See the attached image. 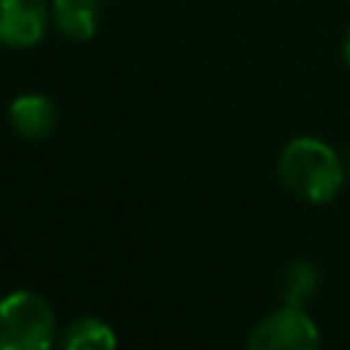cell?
I'll list each match as a JSON object with an SVG mask.
<instances>
[{"instance_id":"cell-7","label":"cell","mask_w":350,"mask_h":350,"mask_svg":"<svg viewBox=\"0 0 350 350\" xmlns=\"http://www.w3.org/2000/svg\"><path fill=\"white\" fill-rule=\"evenodd\" d=\"M60 350H118V336L109 323L98 317H79L63 331Z\"/></svg>"},{"instance_id":"cell-6","label":"cell","mask_w":350,"mask_h":350,"mask_svg":"<svg viewBox=\"0 0 350 350\" xmlns=\"http://www.w3.org/2000/svg\"><path fill=\"white\" fill-rule=\"evenodd\" d=\"M52 25L68 41H90L101 25V0H52Z\"/></svg>"},{"instance_id":"cell-2","label":"cell","mask_w":350,"mask_h":350,"mask_svg":"<svg viewBox=\"0 0 350 350\" xmlns=\"http://www.w3.org/2000/svg\"><path fill=\"white\" fill-rule=\"evenodd\" d=\"M55 309L33 290H14L0 301V350H52Z\"/></svg>"},{"instance_id":"cell-3","label":"cell","mask_w":350,"mask_h":350,"mask_svg":"<svg viewBox=\"0 0 350 350\" xmlns=\"http://www.w3.org/2000/svg\"><path fill=\"white\" fill-rule=\"evenodd\" d=\"M320 331L314 320L293 304L268 312L249 334L246 350H317Z\"/></svg>"},{"instance_id":"cell-4","label":"cell","mask_w":350,"mask_h":350,"mask_svg":"<svg viewBox=\"0 0 350 350\" xmlns=\"http://www.w3.org/2000/svg\"><path fill=\"white\" fill-rule=\"evenodd\" d=\"M49 22L46 0H0V46L30 49L44 41Z\"/></svg>"},{"instance_id":"cell-9","label":"cell","mask_w":350,"mask_h":350,"mask_svg":"<svg viewBox=\"0 0 350 350\" xmlns=\"http://www.w3.org/2000/svg\"><path fill=\"white\" fill-rule=\"evenodd\" d=\"M342 55H345V63L350 66V27L345 30V38H342Z\"/></svg>"},{"instance_id":"cell-10","label":"cell","mask_w":350,"mask_h":350,"mask_svg":"<svg viewBox=\"0 0 350 350\" xmlns=\"http://www.w3.org/2000/svg\"><path fill=\"white\" fill-rule=\"evenodd\" d=\"M347 170H350V150H347Z\"/></svg>"},{"instance_id":"cell-5","label":"cell","mask_w":350,"mask_h":350,"mask_svg":"<svg viewBox=\"0 0 350 350\" xmlns=\"http://www.w3.org/2000/svg\"><path fill=\"white\" fill-rule=\"evenodd\" d=\"M8 123L25 139H46L57 126V107L44 93H22L8 104Z\"/></svg>"},{"instance_id":"cell-8","label":"cell","mask_w":350,"mask_h":350,"mask_svg":"<svg viewBox=\"0 0 350 350\" xmlns=\"http://www.w3.org/2000/svg\"><path fill=\"white\" fill-rule=\"evenodd\" d=\"M320 284V273L312 265V260H293L284 265L282 276H279V293L284 298V304L293 306H304Z\"/></svg>"},{"instance_id":"cell-1","label":"cell","mask_w":350,"mask_h":350,"mask_svg":"<svg viewBox=\"0 0 350 350\" xmlns=\"http://www.w3.org/2000/svg\"><path fill=\"white\" fill-rule=\"evenodd\" d=\"M279 178L290 194L306 202H331L345 183V164L317 137H295L279 153Z\"/></svg>"}]
</instances>
